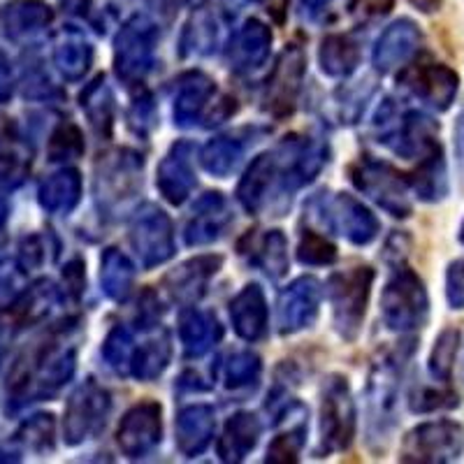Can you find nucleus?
<instances>
[{
  "mask_svg": "<svg viewBox=\"0 0 464 464\" xmlns=\"http://www.w3.org/2000/svg\"><path fill=\"white\" fill-rule=\"evenodd\" d=\"M416 353V342L406 339L392 348H385L374 360L367 383V430L370 441L388 439L395 428L397 400H400L401 379H404L406 364Z\"/></svg>",
  "mask_w": 464,
  "mask_h": 464,
  "instance_id": "1",
  "label": "nucleus"
},
{
  "mask_svg": "<svg viewBox=\"0 0 464 464\" xmlns=\"http://www.w3.org/2000/svg\"><path fill=\"white\" fill-rule=\"evenodd\" d=\"M381 316L392 333H413L428 323V288L411 267L397 265L381 293Z\"/></svg>",
  "mask_w": 464,
  "mask_h": 464,
  "instance_id": "2",
  "label": "nucleus"
},
{
  "mask_svg": "<svg viewBox=\"0 0 464 464\" xmlns=\"http://www.w3.org/2000/svg\"><path fill=\"white\" fill-rule=\"evenodd\" d=\"M372 284H374V269L367 265L343 269L327 281V297L333 306L334 330L343 342H355L362 330Z\"/></svg>",
  "mask_w": 464,
  "mask_h": 464,
  "instance_id": "3",
  "label": "nucleus"
},
{
  "mask_svg": "<svg viewBox=\"0 0 464 464\" xmlns=\"http://www.w3.org/2000/svg\"><path fill=\"white\" fill-rule=\"evenodd\" d=\"M144 160L130 149H119L101 156L95 163V200L105 211H119L142 190Z\"/></svg>",
  "mask_w": 464,
  "mask_h": 464,
  "instance_id": "4",
  "label": "nucleus"
},
{
  "mask_svg": "<svg viewBox=\"0 0 464 464\" xmlns=\"http://www.w3.org/2000/svg\"><path fill=\"white\" fill-rule=\"evenodd\" d=\"M159 26L144 14L130 16L114 40V72L123 84H142L159 47Z\"/></svg>",
  "mask_w": 464,
  "mask_h": 464,
  "instance_id": "5",
  "label": "nucleus"
},
{
  "mask_svg": "<svg viewBox=\"0 0 464 464\" xmlns=\"http://www.w3.org/2000/svg\"><path fill=\"white\" fill-rule=\"evenodd\" d=\"M355 437V401L346 376H327L321 391V446L318 455L346 450Z\"/></svg>",
  "mask_w": 464,
  "mask_h": 464,
  "instance_id": "6",
  "label": "nucleus"
},
{
  "mask_svg": "<svg viewBox=\"0 0 464 464\" xmlns=\"http://www.w3.org/2000/svg\"><path fill=\"white\" fill-rule=\"evenodd\" d=\"M351 181L360 193L374 200L391 217H411V188L404 174L397 172L392 165L374 159H360L358 163L351 165Z\"/></svg>",
  "mask_w": 464,
  "mask_h": 464,
  "instance_id": "7",
  "label": "nucleus"
},
{
  "mask_svg": "<svg viewBox=\"0 0 464 464\" xmlns=\"http://www.w3.org/2000/svg\"><path fill=\"white\" fill-rule=\"evenodd\" d=\"M464 453V428L459 422L441 420L422 422L401 439L400 462L446 464L455 462Z\"/></svg>",
  "mask_w": 464,
  "mask_h": 464,
  "instance_id": "8",
  "label": "nucleus"
},
{
  "mask_svg": "<svg viewBox=\"0 0 464 464\" xmlns=\"http://www.w3.org/2000/svg\"><path fill=\"white\" fill-rule=\"evenodd\" d=\"M111 411V395L98 381L86 379L77 391L70 395L65 406L63 439L68 446H80L89 439L98 437L105 430V422Z\"/></svg>",
  "mask_w": 464,
  "mask_h": 464,
  "instance_id": "9",
  "label": "nucleus"
},
{
  "mask_svg": "<svg viewBox=\"0 0 464 464\" xmlns=\"http://www.w3.org/2000/svg\"><path fill=\"white\" fill-rule=\"evenodd\" d=\"M400 84L430 110L449 111L458 98L459 74L450 65L425 56L401 70Z\"/></svg>",
  "mask_w": 464,
  "mask_h": 464,
  "instance_id": "10",
  "label": "nucleus"
},
{
  "mask_svg": "<svg viewBox=\"0 0 464 464\" xmlns=\"http://www.w3.org/2000/svg\"><path fill=\"white\" fill-rule=\"evenodd\" d=\"M130 246L144 269L168 263L174 256L172 221L160 207L142 205L130 221Z\"/></svg>",
  "mask_w": 464,
  "mask_h": 464,
  "instance_id": "11",
  "label": "nucleus"
},
{
  "mask_svg": "<svg viewBox=\"0 0 464 464\" xmlns=\"http://www.w3.org/2000/svg\"><path fill=\"white\" fill-rule=\"evenodd\" d=\"M306 74V56L297 44H290L276 61L267 77L263 93V110L275 119H285L295 111Z\"/></svg>",
  "mask_w": 464,
  "mask_h": 464,
  "instance_id": "12",
  "label": "nucleus"
},
{
  "mask_svg": "<svg viewBox=\"0 0 464 464\" xmlns=\"http://www.w3.org/2000/svg\"><path fill=\"white\" fill-rule=\"evenodd\" d=\"M163 441V409L159 401H140L121 418L116 443L128 459H144Z\"/></svg>",
  "mask_w": 464,
  "mask_h": 464,
  "instance_id": "13",
  "label": "nucleus"
},
{
  "mask_svg": "<svg viewBox=\"0 0 464 464\" xmlns=\"http://www.w3.org/2000/svg\"><path fill=\"white\" fill-rule=\"evenodd\" d=\"M323 288L314 276H300L279 295L276 323L281 334H295L312 327L321 309Z\"/></svg>",
  "mask_w": 464,
  "mask_h": 464,
  "instance_id": "14",
  "label": "nucleus"
},
{
  "mask_svg": "<svg viewBox=\"0 0 464 464\" xmlns=\"http://www.w3.org/2000/svg\"><path fill=\"white\" fill-rule=\"evenodd\" d=\"M323 211H325V218L330 223V227L337 230L339 235H343L355 246H367V244H372L379 237V218L372 214V209H367L362 202L355 200L348 193L334 196Z\"/></svg>",
  "mask_w": 464,
  "mask_h": 464,
  "instance_id": "15",
  "label": "nucleus"
},
{
  "mask_svg": "<svg viewBox=\"0 0 464 464\" xmlns=\"http://www.w3.org/2000/svg\"><path fill=\"white\" fill-rule=\"evenodd\" d=\"M196 168H193V144L177 142L169 147L165 159L160 160L159 174H156V186L160 196L169 205H184L196 188Z\"/></svg>",
  "mask_w": 464,
  "mask_h": 464,
  "instance_id": "16",
  "label": "nucleus"
},
{
  "mask_svg": "<svg viewBox=\"0 0 464 464\" xmlns=\"http://www.w3.org/2000/svg\"><path fill=\"white\" fill-rule=\"evenodd\" d=\"M422 44V31L411 19H397L385 28L372 52V63L381 74L392 72L411 61Z\"/></svg>",
  "mask_w": 464,
  "mask_h": 464,
  "instance_id": "17",
  "label": "nucleus"
},
{
  "mask_svg": "<svg viewBox=\"0 0 464 464\" xmlns=\"http://www.w3.org/2000/svg\"><path fill=\"white\" fill-rule=\"evenodd\" d=\"M232 223V214L221 193H205L193 207V217L188 218L184 230V242L188 246H207L226 235Z\"/></svg>",
  "mask_w": 464,
  "mask_h": 464,
  "instance_id": "18",
  "label": "nucleus"
},
{
  "mask_svg": "<svg viewBox=\"0 0 464 464\" xmlns=\"http://www.w3.org/2000/svg\"><path fill=\"white\" fill-rule=\"evenodd\" d=\"M221 265V256H198L193 260H186L174 272H169L168 279H165L169 297L186 306L196 304L207 293V285L217 276Z\"/></svg>",
  "mask_w": 464,
  "mask_h": 464,
  "instance_id": "19",
  "label": "nucleus"
},
{
  "mask_svg": "<svg viewBox=\"0 0 464 464\" xmlns=\"http://www.w3.org/2000/svg\"><path fill=\"white\" fill-rule=\"evenodd\" d=\"M217 430V413L209 404H190L177 413L174 420V441L186 458H198L209 449Z\"/></svg>",
  "mask_w": 464,
  "mask_h": 464,
  "instance_id": "20",
  "label": "nucleus"
},
{
  "mask_svg": "<svg viewBox=\"0 0 464 464\" xmlns=\"http://www.w3.org/2000/svg\"><path fill=\"white\" fill-rule=\"evenodd\" d=\"M272 49V31L258 19H248L235 37L230 40L227 47V65L230 70L239 74L254 72L269 58Z\"/></svg>",
  "mask_w": 464,
  "mask_h": 464,
  "instance_id": "21",
  "label": "nucleus"
},
{
  "mask_svg": "<svg viewBox=\"0 0 464 464\" xmlns=\"http://www.w3.org/2000/svg\"><path fill=\"white\" fill-rule=\"evenodd\" d=\"M230 321L244 342H260L267 334L269 312L265 293L258 284H248L230 302Z\"/></svg>",
  "mask_w": 464,
  "mask_h": 464,
  "instance_id": "22",
  "label": "nucleus"
},
{
  "mask_svg": "<svg viewBox=\"0 0 464 464\" xmlns=\"http://www.w3.org/2000/svg\"><path fill=\"white\" fill-rule=\"evenodd\" d=\"M237 200L248 214H260L275 205V153L265 151L251 160L237 186Z\"/></svg>",
  "mask_w": 464,
  "mask_h": 464,
  "instance_id": "23",
  "label": "nucleus"
},
{
  "mask_svg": "<svg viewBox=\"0 0 464 464\" xmlns=\"http://www.w3.org/2000/svg\"><path fill=\"white\" fill-rule=\"evenodd\" d=\"M214 95H217V84L209 74L200 72V70L184 74L177 84V95H174V123L179 128L196 126Z\"/></svg>",
  "mask_w": 464,
  "mask_h": 464,
  "instance_id": "24",
  "label": "nucleus"
},
{
  "mask_svg": "<svg viewBox=\"0 0 464 464\" xmlns=\"http://www.w3.org/2000/svg\"><path fill=\"white\" fill-rule=\"evenodd\" d=\"M223 337V327L211 312L186 309L179 318V339L186 358H202L217 346Z\"/></svg>",
  "mask_w": 464,
  "mask_h": 464,
  "instance_id": "25",
  "label": "nucleus"
},
{
  "mask_svg": "<svg viewBox=\"0 0 464 464\" xmlns=\"http://www.w3.org/2000/svg\"><path fill=\"white\" fill-rule=\"evenodd\" d=\"M406 181L413 196L422 202H441L449 196V169L443 159V147L432 149L418 159V168L406 177Z\"/></svg>",
  "mask_w": 464,
  "mask_h": 464,
  "instance_id": "26",
  "label": "nucleus"
},
{
  "mask_svg": "<svg viewBox=\"0 0 464 464\" xmlns=\"http://www.w3.org/2000/svg\"><path fill=\"white\" fill-rule=\"evenodd\" d=\"M260 420L248 411H239L226 422L223 437L218 439V458L223 462H242L260 441Z\"/></svg>",
  "mask_w": 464,
  "mask_h": 464,
  "instance_id": "27",
  "label": "nucleus"
},
{
  "mask_svg": "<svg viewBox=\"0 0 464 464\" xmlns=\"http://www.w3.org/2000/svg\"><path fill=\"white\" fill-rule=\"evenodd\" d=\"M53 61L58 72L68 82H80L93 63V47L77 28H65L53 47Z\"/></svg>",
  "mask_w": 464,
  "mask_h": 464,
  "instance_id": "28",
  "label": "nucleus"
},
{
  "mask_svg": "<svg viewBox=\"0 0 464 464\" xmlns=\"http://www.w3.org/2000/svg\"><path fill=\"white\" fill-rule=\"evenodd\" d=\"M80 107L89 119V126L93 128L95 135L110 138L114 128V93L105 77H95L80 95Z\"/></svg>",
  "mask_w": 464,
  "mask_h": 464,
  "instance_id": "29",
  "label": "nucleus"
},
{
  "mask_svg": "<svg viewBox=\"0 0 464 464\" xmlns=\"http://www.w3.org/2000/svg\"><path fill=\"white\" fill-rule=\"evenodd\" d=\"M82 200V174L72 168L52 174L40 188V202L52 214L68 217Z\"/></svg>",
  "mask_w": 464,
  "mask_h": 464,
  "instance_id": "30",
  "label": "nucleus"
},
{
  "mask_svg": "<svg viewBox=\"0 0 464 464\" xmlns=\"http://www.w3.org/2000/svg\"><path fill=\"white\" fill-rule=\"evenodd\" d=\"M318 63L327 77L346 80L360 65V44L348 35H327L318 49Z\"/></svg>",
  "mask_w": 464,
  "mask_h": 464,
  "instance_id": "31",
  "label": "nucleus"
},
{
  "mask_svg": "<svg viewBox=\"0 0 464 464\" xmlns=\"http://www.w3.org/2000/svg\"><path fill=\"white\" fill-rule=\"evenodd\" d=\"M101 285L114 302H126L135 285V265L123 251L110 246L101 258Z\"/></svg>",
  "mask_w": 464,
  "mask_h": 464,
  "instance_id": "32",
  "label": "nucleus"
},
{
  "mask_svg": "<svg viewBox=\"0 0 464 464\" xmlns=\"http://www.w3.org/2000/svg\"><path fill=\"white\" fill-rule=\"evenodd\" d=\"M169 355H172V343H169L168 334L153 337L144 342L142 346L132 351L130 360V374L138 381H153L159 379L169 364Z\"/></svg>",
  "mask_w": 464,
  "mask_h": 464,
  "instance_id": "33",
  "label": "nucleus"
},
{
  "mask_svg": "<svg viewBox=\"0 0 464 464\" xmlns=\"http://www.w3.org/2000/svg\"><path fill=\"white\" fill-rule=\"evenodd\" d=\"M263 374V362L251 351H235L221 364V381L227 391H251L256 388Z\"/></svg>",
  "mask_w": 464,
  "mask_h": 464,
  "instance_id": "34",
  "label": "nucleus"
},
{
  "mask_svg": "<svg viewBox=\"0 0 464 464\" xmlns=\"http://www.w3.org/2000/svg\"><path fill=\"white\" fill-rule=\"evenodd\" d=\"M244 159V144L235 138H214L202 147L200 163L211 177H227Z\"/></svg>",
  "mask_w": 464,
  "mask_h": 464,
  "instance_id": "35",
  "label": "nucleus"
},
{
  "mask_svg": "<svg viewBox=\"0 0 464 464\" xmlns=\"http://www.w3.org/2000/svg\"><path fill=\"white\" fill-rule=\"evenodd\" d=\"M254 263L272 281H281L288 275V239L281 230L265 232L254 246Z\"/></svg>",
  "mask_w": 464,
  "mask_h": 464,
  "instance_id": "36",
  "label": "nucleus"
},
{
  "mask_svg": "<svg viewBox=\"0 0 464 464\" xmlns=\"http://www.w3.org/2000/svg\"><path fill=\"white\" fill-rule=\"evenodd\" d=\"M218 44V26L214 14L207 10H198L186 24L181 35V53L184 56H207Z\"/></svg>",
  "mask_w": 464,
  "mask_h": 464,
  "instance_id": "37",
  "label": "nucleus"
},
{
  "mask_svg": "<svg viewBox=\"0 0 464 464\" xmlns=\"http://www.w3.org/2000/svg\"><path fill=\"white\" fill-rule=\"evenodd\" d=\"M459 343H462V334L455 327H446L441 330L432 346V353L428 360V372L434 381L439 383H449L453 379L455 358L459 353Z\"/></svg>",
  "mask_w": 464,
  "mask_h": 464,
  "instance_id": "38",
  "label": "nucleus"
},
{
  "mask_svg": "<svg viewBox=\"0 0 464 464\" xmlns=\"http://www.w3.org/2000/svg\"><path fill=\"white\" fill-rule=\"evenodd\" d=\"M74 370H77V353L72 348H65L61 353H49L44 358L40 376H37V392L40 395H53L72 379Z\"/></svg>",
  "mask_w": 464,
  "mask_h": 464,
  "instance_id": "39",
  "label": "nucleus"
},
{
  "mask_svg": "<svg viewBox=\"0 0 464 464\" xmlns=\"http://www.w3.org/2000/svg\"><path fill=\"white\" fill-rule=\"evenodd\" d=\"M306 439V420L304 416L295 422V425H290L285 432L276 434L272 439V443L267 446V458L265 462L272 464H288V462H297L302 453V446H304Z\"/></svg>",
  "mask_w": 464,
  "mask_h": 464,
  "instance_id": "40",
  "label": "nucleus"
},
{
  "mask_svg": "<svg viewBox=\"0 0 464 464\" xmlns=\"http://www.w3.org/2000/svg\"><path fill=\"white\" fill-rule=\"evenodd\" d=\"M132 351H135V346H132V334L128 333V327H111L110 334L105 337V343H102V358L116 374H128L130 372Z\"/></svg>",
  "mask_w": 464,
  "mask_h": 464,
  "instance_id": "41",
  "label": "nucleus"
},
{
  "mask_svg": "<svg viewBox=\"0 0 464 464\" xmlns=\"http://www.w3.org/2000/svg\"><path fill=\"white\" fill-rule=\"evenodd\" d=\"M297 260L302 265H312V267H325L337 260V246L321 232L304 230L300 235V244H297Z\"/></svg>",
  "mask_w": 464,
  "mask_h": 464,
  "instance_id": "42",
  "label": "nucleus"
},
{
  "mask_svg": "<svg viewBox=\"0 0 464 464\" xmlns=\"http://www.w3.org/2000/svg\"><path fill=\"white\" fill-rule=\"evenodd\" d=\"M459 406V395L450 388H434V385H420L413 388L409 395V409L413 413H434L446 411Z\"/></svg>",
  "mask_w": 464,
  "mask_h": 464,
  "instance_id": "43",
  "label": "nucleus"
},
{
  "mask_svg": "<svg viewBox=\"0 0 464 464\" xmlns=\"http://www.w3.org/2000/svg\"><path fill=\"white\" fill-rule=\"evenodd\" d=\"M7 16L14 31H40L52 22V10L37 0H19L7 7Z\"/></svg>",
  "mask_w": 464,
  "mask_h": 464,
  "instance_id": "44",
  "label": "nucleus"
},
{
  "mask_svg": "<svg viewBox=\"0 0 464 464\" xmlns=\"http://www.w3.org/2000/svg\"><path fill=\"white\" fill-rule=\"evenodd\" d=\"M49 153H52V160L80 159L82 153H84V138H82L80 128L74 126V123H63L53 132Z\"/></svg>",
  "mask_w": 464,
  "mask_h": 464,
  "instance_id": "45",
  "label": "nucleus"
},
{
  "mask_svg": "<svg viewBox=\"0 0 464 464\" xmlns=\"http://www.w3.org/2000/svg\"><path fill=\"white\" fill-rule=\"evenodd\" d=\"M372 93H374V86H372V82H364V84L360 82V86H355V89L339 91L337 93V114H339V119H342V123L358 121Z\"/></svg>",
  "mask_w": 464,
  "mask_h": 464,
  "instance_id": "46",
  "label": "nucleus"
},
{
  "mask_svg": "<svg viewBox=\"0 0 464 464\" xmlns=\"http://www.w3.org/2000/svg\"><path fill=\"white\" fill-rule=\"evenodd\" d=\"M446 302L450 309H464V258L453 260L446 269Z\"/></svg>",
  "mask_w": 464,
  "mask_h": 464,
  "instance_id": "47",
  "label": "nucleus"
},
{
  "mask_svg": "<svg viewBox=\"0 0 464 464\" xmlns=\"http://www.w3.org/2000/svg\"><path fill=\"white\" fill-rule=\"evenodd\" d=\"M128 121L138 135H147L151 130L153 123H156V110H153V101L149 95H142L132 102L130 111H128Z\"/></svg>",
  "mask_w": 464,
  "mask_h": 464,
  "instance_id": "48",
  "label": "nucleus"
},
{
  "mask_svg": "<svg viewBox=\"0 0 464 464\" xmlns=\"http://www.w3.org/2000/svg\"><path fill=\"white\" fill-rule=\"evenodd\" d=\"M392 5H395V0H353L351 12L358 16L360 22H372V19L388 14Z\"/></svg>",
  "mask_w": 464,
  "mask_h": 464,
  "instance_id": "49",
  "label": "nucleus"
},
{
  "mask_svg": "<svg viewBox=\"0 0 464 464\" xmlns=\"http://www.w3.org/2000/svg\"><path fill=\"white\" fill-rule=\"evenodd\" d=\"M84 265H82V260H72L65 267V288L72 297H80L84 293Z\"/></svg>",
  "mask_w": 464,
  "mask_h": 464,
  "instance_id": "50",
  "label": "nucleus"
},
{
  "mask_svg": "<svg viewBox=\"0 0 464 464\" xmlns=\"http://www.w3.org/2000/svg\"><path fill=\"white\" fill-rule=\"evenodd\" d=\"M160 302L159 297L153 295V293H147L142 300V306H140V314H138V323H142V327L147 330V327H153V323L159 321L160 316Z\"/></svg>",
  "mask_w": 464,
  "mask_h": 464,
  "instance_id": "51",
  "label": "nucleus"
},
{
  "mask_svg": "<svg viewBox=\"0 0 464 464\" xmlns=\"http://www.w3.org/2000/svg\"><path fill=\"white\" fill-rule=\"evenodd\" d=\"M453 140H455V159H458V169L464 179V105L458 114V121H455Z\"/></svg>",
  "mask_w": 464,
  "mask_h": 464,
  "instance_id": "52",
  "label": "nucleus"
},
{
  "mask_svg": "<svg viewBox=\"0 0 464 464\" xmlns=\"http://www.w3.org/2000/svg\"><path fill=\"white\" fill-rule=\"evenodd\" d=\"M265 7L272 16H275L276 22H284V14H285V7H288V0H265Z\"/></svg>",
  "mask_w": 464,
  "mask_h": 464,
  "instance_id": "53",
  "label": "nucleus"
},
{
  "mask_svg": "<svg viewBox=\"0 0 464 464\" xmlns=\"http://www.w3.org/2000/svg\"><path fill=\"white\" fill-rule=\"evenodd\" d=\"M61 5L72 14H89L91 0H61Z\"/></svg>",
  "mask_w": 464,
  "mask_h": 464,
  "instance_id": "54",
  "label": "nucleus"
},
{
  "mask_svg": "<svg viewBox=\"0 0 464 464\" xmlns=\"http://www.w3.org/2000/svg\"><path fill=\"white\" fill-rule=\"evenodd\" d=\"M416 10L425 12V14H432V12H437L439 7H441V0H409Z\"/></svg>",
  "mask_w": 464,
  "mask_h": 464,
  "instance_id": "55",
  "label": "nucleus"
},
{
  "mask_svg": "<svg viewBox=\"0 0 464 464\" xmlns=\"http://www.w3.org/2000/svg\"><path fill=\"white\" fill-rule=\"evenodd\" d=\"M458 237H459V242L464 244V221H462V226H459V235H458Z\"/></svg>",
  "mask_w": 464,
  "mask_h": 464,
  "instance_id": "56",
  "label": "nucleus"
},
{
  "mask_svg": "<svg viewBox=\"0 0 464 464\" xmlns=\"http://www.w3.org/2000/svg\"><path fill=\"white\" fill-rule=\"evenodd\" d=\"M462 379H464V364H462Z\"/></svg>",
  "mask_w": 464,
  "mask_h": 464,
  "instance_id": "57",
  "label": "nucleus"
}]
</instances>
